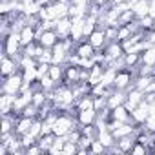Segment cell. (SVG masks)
<instances>
[{
    "instance_id": "1",
    "label": "cell",
    "mask_w": 155,
    "mask_h": 155,
    "mask_svg": "<svg viewBox=\"0 0 155 155\" xmlns=\"http://www.w3.org/2000/svg\"><path fill=\"white\" fill-rule=\"evenodd\" d=\"M24 84V73L17 71L9 77H2V93H11V95H18Z\"/></svg>"
},
{
    "instance_id": "2",
    "label": "cell",
    "mask_w": 155,
    "mask_h": 155,
    "mask_svg": "<svg viewBox=\"0 0 155 155\" xmlns=\"http://www.w3.org/2000/svg\"><path fill=\"white\" fill-rule=\"evenodd\" d=\"M135 69H130V68H122L117 71L115 75V82H113V88L117 90H124V91H130L133 86V81H135Z\"/></svg>"
},
{
    "instance_id": "3",
    "label": "cell",
    "mask_w": 155,
    "mask_h": 155,
    "mask_svg": "<svg viewBox=\"0 0 155 155\" xmlns=\"http://www.w3.org/2000/svg\"><path fill=\"white\" fill-rule=\"evenodd\" d=\"M2 48H4V53L6 55H11V57H20L22 53V42H20V33L18 31H11L8 37L2 38Z\"/></svg>"
},
{
    "instance_id": "4",
    "label": "cell",
    "mask_w": 155,
    "mask_h": 155,
    "mask_svg": "<svg viewBox=\"0 0 155 155\" xmlns=\"http://www.w3.org/2000/svg\"><path fill=\"white\" fill-rule=\"evenodd\" d=\"M17 71H22L20 64H18V58L2 53V60H0V73H2V77H9Z\"/></svg>"
},
{
    "instance_id": "5",
    "label": "cell",
    "mask_w": 155,
    "mask_h": 155,
    "mask_svg": "<svg viewBox=\"0 0 155 155\" xmlns=\"http://www.w3.org/2000/svg\"><path fill=\"white\" fill-rule=\"evenodd\" d=\"M84 22H86V17H75L71 18V33H69V38L73 42H82L86 40L84 38Z\"/></svg>"
},
{
    "instance_id": "6",
    "label": "cell",
    "mask_w": 155,
    "mask_h": 155,
    "mask_svg": "<svg viewBox=\"0 0 155 155\" xmlns=\"http://www.w3.org/2000/svg\"><path fill=\"white\" fill-rule=\"evenodd\" d=\"M150 113H151L150 104H148L146 101H142V102L131 111V120H133V124H135V126H142V124L146 122V119L150 117Z\"/></svg>"
},
{
    "instance_id": "7",
    "label": "cell",
    "mask_w": 155,
    "mask_h": 155,
    "mask_svg": "<svg viewBox=\"0 0 155 155\" xmlns=\"http://www.w3.org/2000/svg\"><path fill=\"white\" fill-rule=\"evenodd\" d=\"M124 48H122V44L120 42H108V46L104 48V55H106V66H108V62H111V60H117V58H122L124 57Z\"/></svg>"
},
{
    "instance_id": "8",
    "label": "cell",
    "mask_w": 155,
    "mask_h": 155,
    "mask_svg": "<svg viewBox=\"0 0 155 155\" xmlns=\"http://www.w3.org/2000/svg\"><path fill=\"white\" fill-rule=\"evenodd\" d=\"M135 140H137V135H126L122 139H117L115 146L110 151H113V153H130L133 144H135Z\"/></svg>"
},
{
    "instance_id": "9",
    "label": "cell",
    "mask_w": 155,
    "mask_h": 155,
    "mask_svg": "<svg viewBox=\"0 0 155 155\" xmlns=\"http://www.w3.org/2000/svg\"><path fill=\"white\" fill-rule=\"evenodd\" d=\"M144 101V91L142 90H139V88H131L130 91H128V97H126V102H124V106L128 108V111L131 113L140 102Z\"/></svg>"
},
{
    "instance_id": "10",
    "label": "cell",
    "mask_w": 155,
    "mask_h": 155,
    "mask_svg": "<svg viewBox=\"0 0 155 155\" xmlns=\"http://www.w3.org/2000/svg\"><path fill=\"white\" fill-rule=\"evenodd\" d=\"M88 42L95 48V51H102L106 46H108V38H106V33H104V29H101V28H97L90 37H88Z\"/></svg>"
},
{
    "instance_id": "11",
    "label": "cell",
    "mask_w": 155,
    "mask_h": 155,
    "mask_svg": "<svg viewBox=\"0 0 155 155\" xmlns=\"http://www.w3.org/2000/svg\"><path fill=\"white\" fill-rule=\"evenodd\" d=\"M81 66L75 64H66V71H64V82L68 86H73L77 82H81Z\"/></svg>"
},
{
    "instance_id": "12",
    "label": "cell",
    "mask_w": 155,
    "mask_h": 155,
    "mask_svg": "<svg viewBox=\"0 0 155 155\" xmlns=\"http://www.w3.org/2000/svg\"><path fill=\"white\" fill-rule=\"evenodd\" d=\"M77 120H79V126L95 124V122H97V110H95V108H88V110L77 111Z\"/></svg>"
},
{
    "instance_id": "13",
    "label": "cell",
    "mask_w": 155,
    "mask_h": 155,
    "mask_svg": "<svg viewBox=\"0 0 155 155\" xmlns=\"http://www.w3.org/2000/svg\"><path fill=\"white\" fill-rule=\"evenodd\" d=\"M104 69L106 66L101 64V62H95L90 69V79H88V84L90 86H95V84H101L102 82V75H104Z\"/></svg>"
},
{
    "instance_id": "14",
    "label": "cell",
    "mask_w": 155,
    "mask_h": 155,
    "mask_svg": "<svg viewBox=\"0 0 155 155\" xmlns=\"http://www.w3.org/2000/svg\"><path fill=\"white\" fill-rule=\"evenodd\" d=\"M55 31H57L58 38H69V33H71V18H69V17L57 18Z\"/></svg>"
},
{
    "instance_id": "15",
    "label": "cell",
    "mask_w": 155,
    "mask_h": 155,
    "mask_svg": "<svg viewBox=\"0 0 155 155\" xmlns=\"http://www.w3.org/2000/svg\"><path fill=\"white\" fill-rule=\"evenodd\" d=\"M58 40H60V38H58L57 31H55V29H48V31H44V33L40 35V38H38L37 42H38L40 46H44L46 49H51Z\"/></svg>"
},
{
    "instance_id": "16",
    "label": "cell",
    "mask_w": 155,
    "mask_h": 155,
    "mask_svg": "<svg viewBox=\"0 0 155 155\" xmlns=\"http://www.w3.org/2000/svg\"><path fill=\"white\" fill-rule=\"evenodd\" d=\"M15 99H17V95H11V93H2V95H0V113H2V115L13 113Z\"/></svg>"
},
{
    "instance_id": "17",
    "label": "cell",
    "mask_w": 155,
    "mask_h": 155,
    "mask_svg": "<svg viewBox=\"0 0 155 155\" xmlns=\"http://www.w3.org/2000/svg\"><path fill=\"white\" fill-rule=\"evenodd\" d=\"M110 119H113V120H117V122H131V124H133V120H131V113L128 111V108H126L124 104L113 108Z\"/></svg>"
},
{
    "instance_id": "18",
    "label": "cell",
    "mask_w": 155,
    "mask_h": 155,
    "mask_svg": "<svg viewBox=\"0 0 155 155\" xmlns=\"http://www.w3.org/2000/svg\"><path fill=\"white\" fill-rule=\"evenodd\" d=\"M35 40H37V29H35V26H31V24L24 26V28L20 29V42H22V48L28 46V44H31V42H35Z\"/></svg>"
},
{
    "instance_id": "19",
    "label": "cell",
    "mask_w": 155,
    "mask_h": 155,
    "mask_svg": "<svg viewBox=\"0 0 155 155\" xmlns=\"http://www.w3.org/2000/svg\"><path fill=\"white\" fill-rule=\"evenodd\" d=\"M75 53L79 55L81 58H93V55H95V48H93L88 40H82V42L77 44Z\"/></svg>"
},
{
    "instance_id": "20",
    "label": "cell",
    "mask_w": 155,
    "mask_h": 155,
    "mask_svg": "<svg viewBox=\"0 0 155 155\" xmlns=\"http://www.w3.org/2000/svg\"><path fill=\"white\" fill-rule=\"evenodd\" d=\"M33 120H35V119H31V117H24V115H20V117L17 119V124H15V133H17V135H24V133H28V131L31 130V126H33Z\"/></svg>"
},
{
    "instance_id": "21",
    "label": "cell",
    "mask_w": 155,
    "mask_h": 155,
    "mask_svg": "<svg viewBox=\"0 0 155 155\" xmlns=\"http://www.w3.org/2000/svg\"><path fill=\"white\" fill-rule=\"evenodd\" d=\"M64 71H66V66H62V64H51L48 75L51 77L57 84H62L64 82Z\"/></svg>"
},
{
    "instance_id": "22",
    "label": "cell",
    "mask_w": 155,
    "mask_h": 155,
    "mask_svg": "<svg viewBox=\"0 0 155 155\" xmlns=\"http://www.w3.org/2000/svg\"><path fill=\"white\" fill-rule=\"evenodd\" d=\"M133 13H135V17L137 18H142V17H146L148 13H150V0H137V2L133 4Z\"/></svg>"
},
{
    "instance_id": "23",
    "label": "cell",
    "mask_w": 155,
    "mask_h": 155,
    "mask_svg": "<svg viewBox=\"0 0 155 155\" xmlns=\"http://www.w3.org/2000/svg\"><path fill=\"white\" fill-rule=\"evenodd\" d=\"M124 66L130 68V69H137L140 66V53H124Z\"/></svg>"
},
{
    "instance_id": "24",
    "label": "cell",
    "mask_w": 155,
    "mask_h": 155,
    "mask_svg": "<svg viewBox=\"0 0 155 155\" xmlns=\"http://www.w3.org/2000/svg\"><path fill=\"white\" fill-rule=\"evenodd\" d=\"M55 137H57L55 133H48V135H40L37 142H38V144H40V148H42V150H44V151L48 153V150H49V148L53 146V142H55Z\"/></svg>"
},
{
    "instance_id": "25",
    "label": "cell",
    "mask_w": 155,
    "mask_h": 155,
    "mask_svg": "<svg viewBox=\"0 0 155 155\" xmlns=\"http://www.w3.org/2000/svg\"><path fill=\"white\" fill-rule=\"evenodd\" d=\"M131 35H133V29H131L130 24H126V26H119V29H117V42H124V40L130 38Z\"/></svg>"
},
{
    "instance_id": "26",
    "label": "cell",
    "mask_w": 155,
    "mask_h": 155,
    "mask_svg": "<svg viewBox=\"0 0 155 155\" xmlns=\"http://www.w3.org/2000/svg\"><path fill=\"white\" fill-rule=\"evenodd\" d=\"M148 151H151V148L148 146V144H144V142H140V140H135V144H133V148H131V155H146Z\"/></svg>"
},
{
    "instance_id": "27",
    "label": "cell",
    "mask_w": 155,
    "mask_h": 155,
    "mask_svg": "<svg viewBox=\"0 0 155 155\" xmlns=\"http://www.w3.org/2000/svg\"><path fill=\"white\" fill-rule=\"evenodd\" d=\"M137 17H135V13H133V9H126L124 13H120V17H119V26H126V24H130V22H133Z\"/></svg>"
},
{
    "instance_id": "28",
    "label": "cell",
    "mask_w": 155,
    "mask_h": 155,
    "mask_svg": "<svg viewBox=\"0 0 155 155\" xmlns=\"http://www.w3.org/2000/svg\"><path fill=\"white\" fill-rule=\"evenodd\" d=\"M93 108L97 111H102L108 108V97L106 95H101V97H93Z\"/></svg>"
},
{
    "instance_id": "29",
    "label": "cell",
    "mask_w": 155,
    "mask_h": 155,
    "mask_svg": "<svg viewBox=\"0 0 155 155\" xmlns=\"http://www.w3.org/2000/svg\"><path fill=\"white\" fill-rule=\"evenodd\" d=\"M106 151H108V150H106V146H104L97 137H95V139H93V142H91V146H90V153H106Z\"/></svg>"
},
{
    "instance_id": "30",
    "label": "cell",
    "mask_w": 155,
    "mask_h": 155,
    "mask_svg": "<svg viewBox=\"0 0 155 155\" xmlns=\"http://www.w3.org/2000/svg\"><path fill=\"white\" fill-rule=\"evenodd\" d=\"M77 150H79V146H77L75 142L66 140V144L62 148V155H77Z\"/></svg>"
},
{
    "instance_id": "31",
    "label": "cell",
    "mask_w": 155,
    "mask_h": 155,
    "mask_svg": "<svg viewBox=\"0 0 155 155\" xmlns=\"http://www.w3.org/2000/svg\"><path fill=\"white\" fill-rule=\"evenodd\" d=\"M139 26H140V29H144V31L151 29V28H153V17H151V15H146V17L139 18Z\"/></svg>"
},
{
    "instance_id": "32",
    "label": "cell",
    "mask_w": 155,
    "mask_h": 155,
    "mask_svg": "<svg viewBox=\"0 0 155 155\" xmlns=\"http://www.w3.org/2000/svg\"><path fill=\"white\" fill-rule=\"evenodd\" d=\"M142 128H144L146 131H150V133H155V111L150 113V117L146 119V122L142 124Z\"/></svg>"
},
{
    "instance_id": "33",
    "label": "cell",
    "mask_w": 155,
    "mask_h": 155,
    "mask_svg": "<svg viewBox=\"0 0 155 155\" xmlns=\"http://www.w3.org/2000/svg\"><path fill=\"white\" fill-rule=\"evenodd\" d=\"M117 29H119L117 26H108V28L104 29L108 42H117Z\"/></svg>"
},
{
    "instance_id": "34",
    "label": "cell",
    "mask_w": 155,
    "mask_h": 155,
    "mask_svg": "<svg viewBox=\"0 0 155 155\" xmlns=\"http://www.w3.org/2000/svg\"><path fill=\"white\" fill-rule=\"evenodd\" d=\"M42 153H46V151L40 148L38 142H35V144H31L29 148H26V155H42Z\"/></svg>"
},
{
    "instance_id": "35",
    "label": "cell",
    "mask_w": 155,
    "mask_h": 155,
    "mask_svg": "<svg viewBox=\"0 0 155 155\" xmlns=\"http://www.w3.org/2000/svg\"><path fill=\"white\" fill-rule=\"evenodd\" d=\"M49 66H51V64H44V62H38V64H37V75H38V79H42L44 75L49 73Z\"/></svg>"
},
{
    "instance_id": "36",
    "label": "cell",
    "mask_w": 155,
    "mask_h": 155,
    "mask_svg": "<svg viewBox=\"0 0 155 155\" xmlns=\"http://www.w3.org/2000/svg\"><path fill=\"white\" fill-rule=\"evenodd\" d=\"M71 4L77 6V8H81V9H84V11L88 13V8H90V4H91V0H71Z\"/></svg>"
},
{
    "instance_id": "37",
    "label": "cell",
    "mask_w": 155,
    "mask_h": 155,
    "mask_svg": "<svg viewBox=\"0 0 155 155\" xmlns=\"http://www.w3.org/2000/svg\"><path fill=\"white\" fill-rule=\"evenodd\" d=\"M148 15H151L155 18V0H150V13Z\"/></svg>"
},
{
    "instance_id": "38",
    "label": "cell",
    "mask_w": 155,
    "mask_h": 155,
    "mask_svg": "<svg viewBox=\"0 0 155 155\" xmlns=\"http://www.w3.org/2000/svg\"><path fill=\"white\" fill-rule=\"evenodd\" d=\"M122 2H130V0H111V4H122Z\"/></svg>"
},
{
    "instance_id": "39",
    "label": "cell",
    "mask_w": 155,
    "mask_h": 155,
    "mask_svg": "<svg viewBox=\"0 0 155 155\" xmlns=\"http://www.w3.org/2000/svg\"><path fill=\"white\" fill-rule=\"evenodd\" d=\"M150 110H151V111H155V101H153V102L150 104Z\"/></svg>"
},
{
    "instance_id": "40",
    "label": "cell",
    "mask_w": 155,
    "mask_h": 155,
    "mask_svg": "<svg viewBox=\"0 0 155 155\" xmlns=\"http://www.w3.org/2000/svg\"><path fill=\"white\" fill-rule=\"evenodd\" d=\"M151 29H153V31H155V18H153V28H151Z\"/></svg>"
},
{
    "instance_id": "41",
    "label": "cell",
    "mask_w": 155,
    "mask_h": 155,
    "mask_svg": "<svg viewBox=\"0 0 155 155\" xmlns=\"http://www.w3.org/2000/svg\"><path fill=\"white\" fill-rule=\"evenodd\" d=\"M11 2H22V0H11Z\"/></svg>"
}]
</instances>
